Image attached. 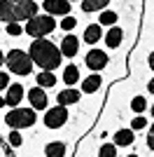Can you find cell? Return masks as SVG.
Wrapping results in <instances>:
<instances>
[{"label":"cell","instance_id":"obj_1","mask_svg":"<svg viewBox=\"0 0 154 157\" xmlns=\"http://www.w3.org/2000/svg\"><path fill=\"white\" fill-rule=\"evenodd\" d=\"M28 54H31L33 63H38L42 71H54V68H58V66H61V56H63L61 49H58L54 42L45 40V38H33Z\"/></svg>","mask_w":154,"mask_h":157},{"label":"cell","instance_id":"obj_2","mask_svg":"<svg viewBox=\"0 0 154 157\" xmlns=\"http://www.w3.org/2000/svg\"><path fill=\"white\" fill-rule=\"evenodd\" d=\"M5 63L7 68H9V73H14V75H31L33 71V59L31 54L24 52V49H12V52L5 54Z\"/></svg>","mask_w":154,"mask_h":157},{"label":"cell","instance_id":"obj_3","mask_svg":"<svg viewBox=\"0 0 154 157\" xmlns=\"http://www.w3.org/2000/svg\"><path fill=\"white\" fill-rule=\"evenodd\" d=\"M54 28H56V21H54L51 14H42V17L35 14V17H31V19L26 21L24 33L31 35V38H45V35H49Z\"/></svg>","mask_w":154,"mask_h":157},{"label":"cell","instance_id":"obj_4","mask_svg":"<svg viewBox=\"0 0 154 157\" xmlns=\"http://www.w3.org/2000/svg\"><path fill=\"white\" fill-rule=\"evenodd\" d=\"M68 122V110H65V105L56 103L51 110L45 113V124L49 127V129H61V127Z\"/></svg>","mask_w":154,"mask_h":157},{"label":"cell","instance_id":"obj_5","mask_svg":"<svg viewBox=\"0 0 154 157\" xmlns=\"http://www.w3.org/2000/svg\"><path fill=\"white\" fill-rule=\"evenodd\" d=\"M35 14H38L35 0H14V19L16 21H28Z\"/></svg>","mask_w":154,"mask_h":157},{"label":"cell","instance_id":"obj_6","mask_svg":"<svg viewBox=\"0 0 154 157\" xmlns=\"http://www.w3.org/2000/svg\"><path fill=\"white\" fill-rule=\"evenodd\" d=\"M45 7V12L51 14V17H65V14H70V0H45L42 2Z\"/></svg>","mask_w":154,"mask_h":157},{"label":"cell","instance_id":"obj_7","mask_svg":"<svg viewBox=\"0 0 154 157\" xmlns=\"http://www.w3.org/2000/svg\"><path fill=\"white\" fill-rule=\"evenodd\" d=\"M86 66H89L91 71H103L105 66H108V54L103 52V49H91L89 54H86Z\"/></svg>","mask_w":154,"mask_h":157},{"label":"cell","instance_id":"obj_8","mask_svg":"<svg viewBox=\"0 0 154 157\" xmlns=\"http://www.w3.org/2000/svg\"><path fill=\"white\" fill-rule=\"evenodd\" d=\"M28 98H31V105L35 108V110H45L47 108V94L42 92V87L28 89Z\"/></svg>","mask_w":154,"mask_h":157},{"label":"cell","instance_id":"obj_9","mask_svg":"<svg viewBox=\"0 0 154 157\" xmlns=\"http://www.w3.org/2000/svg\"><path fill=\"white\" fill-rule=\"evenodd\" d=\"M77 52H79V40H77V35H65V38L61 40V54H63V56H77Z\"/></svg>","mask_w":154,"mask_h":157},{"label":"cell","instance_id":"obj_10","mask_svg":"<svg viewBox=\"0 0 154 157\" xmlns=\"http://www.w3.org/2000/svg\"><path fill=\"white\" fill-rule=\"evenodd\" d=\"M24 87L21 85H9L7 87V94H5V101H7V105H14V108H16V105L21 103V98H24Z\"/></svg>","mask_w":154,"mask_h":157},{"label":"cell","instance_id":"obj_11","mask_svg":"<svg viewBox=\"0 0 154 157\" xmlns=\"http://www.w3.org/2000/svg\"><path fill=\"white\" fill-rule=\"evenodd\" d=\"M35 108H19V129H28V127L35 124Z\"/></svg>","mask_w":154,"mask_h":157},{"label":"cell","instance_id":"obj_12","mask_svg":"<svg viewBox=\"0 0 154 157\" xmlns=\"http://www.w3.org/2000/svg\"><path fill=\"white\" fill-rule=\"evenodd\" d=\"M135 138V131L128 127V129H117L115 131V145H119V148H126V145L133 143Z\"/></svg>","mask_w":154,"mask_h":157},{"label":"cell","instance_id":"obj_13","mask_svg":"<svg viewBox=\"0 0 154 157\" xmlns=\"http://www.w3.org/2000/svg\"><path fill=\"white\" fill-rule=\"evenodd\" d=\"M77 101H79V92L72 89V87H68V89L56 94V103H61V105H72V103H77Z\"/></svg>","mask_w":154,"mask_h":157},{"label":"cell","instance_id":"obj_14","mask_svg":"<svg viewBox=\"0 0 154 157\" xmlns=\"http://www.w3.org/2000/svg\"><path fill=\"white\" fill-rule=\"evenodd\" d=\"M122 40H124V31L119 26H112L108 33H105V42H108V47H112V49L122 45Z\"/></svg>","mask_w":154,"mask_h":157},{"label":"cell","instance_id":"obj_15","mask_svg":"<svg viewBox=\"0 0 154 157\" xmlns=\"http://www.w3.org/2000/svg\"><path fill=\"white\" fill-rule=\"evenodd\" d=\"M0 21H16L14 19V0H0Z\"/></svg>","mask_w":154,"mask_h":157},{"label":"cell","instance_id":"obj_16","mask_svg":"<svg viewBox=\"0 0 154 157\" xmlns=\"http://www.w3.org/2000/svg\"><path fill=\"white\" fill-rule=\"evenodd\" d=\"M103 38V31H101V24H91V26H86V31H84V40L89 42V45H94V42H98V40Z\"/></svg>","mask_w":154,"mask_h":157},{"label":"cell","instance_id":"obj_17","mask_svg":"<svg viewBox=\"0 0 154 157\" xmlns=\"http://www.w3.org/2000/svg\"><path fill=\"white\" fill-rule=\"evenodd\" d=\"M110 5V0H82V10L84 12H101Z\"/></svg>","mask_w":154,"mask_h":157},{"label":"cell","instance_id":"obj_18","mask_svg":"<svg viewBox=\"0 0 154 157\" xmlns=\"http://www.w3.org/2000/svg\"><path fill=\"white\" fill-rule=\"evenodd\" d=\"M98 87H101V78H98L96 73H94V75H89V78L82 82V92L94 94V92H98Z\"/></svg>","mask_w":154,"mask_h":157},{"label":"cell","instance_id":"obj_19","mask_svg":"<svg viewBox=\"0 0 154 157\" xmlns=\"http://www.w3.org/2000/svg\"><path fill=\"white\" fill-rule=\"evenodd\" d=\"M45 155L47 157H65V145L58 143V141H54V143H49L45 148Z\"/></svg>","mask_w":154,"mask_h":157},{"label":"cell","instance_id":"obj_20","mask_svg":"<svg viewBox=\"0 0 154 157\" xmlns=\"http://www.w3.org/2000/svg\"><path fill=\"white\" fill-rule=\"evenodd\" d=\"M77 80H79V68L77 66H65V71H63V82L65 85H75Z\"/></svg>","mask_w":154,"mask_h":157},{"label":"cell","instance_id":"obj_21","mask_svg":"<svg viewBox=\"0 0 154 157\" xmlns=\"http://www.w3.org/2000/svg\"><path fill=\"white\" fill-rule=\"evenodd\" d=\"M38 87H54L56 85V75L51 71H45V73H38Z\"/></svg>","mask_w":154,"mask_h":157},{"label":"cell","instance_id":"obj_22","mask_svg":"<svg viewBox=\"0 0 154 157\" xmlns=\"http://www.w3.org/2000/svg\"><path fill=\"white\" fill-rule=\"evenodd\" d=\"M117 17H119V14L112 12V10H103L101 17H98V21H101V24H105V26H115V24H117Z\"/></svg>","mask_w":154,"mask_h":157},{"label":"cell","instance_id":"obj_23","mask_svg":"<svg viewBox=\"0 0 154 157\" xmlns=\"http://www.w3.org/2000/svg\"><path fill=\"white\" fill-rule=\"evenodd\" d=\"M131 110L138 113V115L145 113V110H147V98H145V96H135L133 101H131Z\"/></svg>","mask_w":154,"mask_h":157},{"label":"cell","instance_id":"obj_24","mask_svg":"<svg viewBox=\"0 0 154 157\" xmlns=\"http://www.w3.org/2000/svg\"><path fill=\"white\" fill-rule=\"evenodd\" d=\"M24 28H21V21H9L7 24V35H12V38H19Z\"/></svg>","mask_w":154,"mask_h":157},{"label":"cell","instance_id":"obj_25","mask_svg":"<svg viewBox=\"0 0 154 157\" xmlns=\"http://www.w3.org/2000/svg\"><path fill=\"white\" fill-rule=\"evenodd\" d=\"M98 157H117V148H115V143H105V145H101V150H98Z\"/></svg>","mask_w":154,"mask_h":157},{"label":"cell","instance_id":"obj_26","mask_svg":"<svg viewBox=\"0 0 154 157\" xmlns=\"http://www.w3.org/2000/svg\"><path fill=\"white\" fill-rule=\"evenodd\" d=\"M75 26H77V17H68V14H65V19L61 21V28H63V31H72Z\"/></svg>","mask_w":154,"mask_h":157},{"label":"cell","instance_id":"obj_27","mask_svg":"<svg viewBox=\"0 0 154 157\" xmlns=\"http://www.w3.org/2000/svg\"><path fill=\"white\" fill-rule=\"evenodd\" d=\"M145 127H147V120L142 117V115H138V117H135L133 122H131V129H133V131H138V129H145Z\"/></svg>","mask_w":154,"mask_h":157},{"label":"cell","instance_id":"obj_28","mask_svg":"<svg viewBox=\"0 0 154 157\" xmlns=\"http://www.w3.org/2000/svg\"><path fill=\"white\" fill-rule=\"evenodd\" d=\"M9 143H12L14 148H19V145L24 143V138H21V134H19V131H16V129H14L12 134H9Z\"/></svg>","mask_w":154,"mask_h":157},{"label":"cell","instance_id":"obj_29","mask_svg":"<svg viewBox=\"0 0 154 157\" xmlns=\"http://www.w3.org/2000/svg\"><path fill=\"white\" fill-rule=\"evenodd\" d=\"M9 87V73H0V92Z\"/></svg>","mask_w":154,"mask_h":157},{"label":"cell","instance_id":"obj_30","mask_svg":"<svg viewBox=\"0 0 154 157\" xmlns=\"http://www.w3.org/2000/svg\"><path fill=\"white\" fill-rule=\"evenodd\" d=\"M147 148L154 150V124L149 127V131H147Z\"/></svg>","mask_w":154,"mask_h":157},{"label":"cell","instance_id":"obj_31","mask_svg":"<svg viewBox=\"0 0 154 157\" xmlns=\"http://www.w3.org/2000/svg\"><path fill=\"white\" fill-rule=\"evenodd\" d=\"M147 92H152V94H154V78L147 82Z\"/></svg>","mask_w":154,"mask_h":157},{"label":"cell","instance_id":"obj_32","mask_svg":"<svg viewBox=\"0 0 154 157\" xmlns=\"http://www.w3.org/2000/svg\"><path fill=\"white\" fill-rule=\"evenodd\" d=\"M147 63H149V68H152V71H154V52L149 54V59H147Z\"/></svg>","mask_w":154,"mask_h":157},{"label":"cell","instance_id":"obj_33","mask_svg":"<svg viewBox=\"0 0 154 157\" xmlns=\"http://www.w3.org/2000/svg\"><path fill=\"white\" fill-rule=\"evenodd\" d=\"M2 105H7V101H5V96H0V108H2Z\"/></svg>","mask_w":154,"mask_h":157},{"label":"cell","instance_id":"obj_34","mask_svg":"<svg viewBox=\"0 0 154 157\" xmlns=\"http://www.w3.org/2000/svg\"><path fill=\"white\" fill-rule=\"evenodd\" d=\"M2 61H5V54H2V49H0V66H2Z\"/></svg>","mask_w":154,"mask_h":157},{"label":"cell","instance_id":"obj_35","mask_svg":"<svg viewBox=\"0 0 154 157\" xmlns=\"http://www.w3.org/2000/svg\"><path fill=\"white\" fill-rule=\"evenodd\" d=\"M152 117H154V105H152Z\"/></svg>","mask_w":154,"mask_h":157},{"label":"cell","instance_id":"obj_36","mask_svg":"<svg viewBox=\"0 0 154 157\" xmlns=\"http://www.w3.org/2000/svg\"><path fill=\"white\" fill-rule=\"evenodd\" d=\"M70 2H77V0H70ZM79 2H82V0H79Z\"/></svg>","mask_w":154,"mask_h":157},{"label":"cell","instance_id":"obj_37","mask_svg":"<svg viewBox=\"0 0 154 157\" xmlns=\"http://www.w3.org/2000/svg\"><path fill=\"white\" fill-rule=\"evenodd\" d=\"M128 157H138V155H128Z\"/></svg>","mask_w":154,"mask_h":157}]
</instances>
